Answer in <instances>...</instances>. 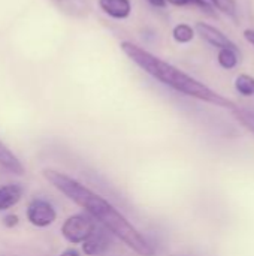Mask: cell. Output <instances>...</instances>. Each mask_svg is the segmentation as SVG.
I'll return each mask as SVG.
<instances>
[{"instance_id":"3957f363","label":"cell","mask_w":254,"mask_h":256,"mask_svg":"<svg viewBox=\"0 0 254 256\" xmlns=\"http://www.w3.org/2000/svg\"><path fill=\"white\" fill-rule=\"evenodd\" d=\"M97 228L99 225L87 213H76L63 222L61 236L70 244H82Z\"/></svg>"},{"instance_id":"e0dca14e","label":"cell","mask_w":254,"mask_h":256,"mask_svg":"<svg viewBox=\"0 0 254 256\" xmlns=\"http://www.w3.org/2000/svg\"><path fill=\"white\" fill-rule=\"evenodd\" d=\"M1 224H3L6 228L12 230V228L18 226V224H19V218H18L16 214H6V216L1 219Z\"/></svg>"},{"instance_id":"ffe728a7","label":"cell","mask_w":254,"mask_h":256,"mask_svg":"<svg viewBox=\"0 0 254 256\" xmlns=\"http://www.w3.org/2000/svg\"><path fill=\"white\" fill-rule=\"evenodd\" d=\"M244 38H246L250 44H253L254 45V30H250V28L246 30V32H244Z\"/></svg>"},{"instance_id":"5b68a950","label":"cell","mask_w":254,"mask_h":256,"mask_svg":"<svg viewBox=\"0 0 254 256\" xmlns=\"http://www.w3.org/2000/svg\"><path fill=\"white\" fill-rule=\"evenodd\" d=\"M112 244V236L103 230L97 228L81 246H82V254L85 256H100L103 255Z\"/></svg>"},{"instance_id":"8fae6325","label":"cell","mask_w":254,"mask_h":256,"mask_svg":"<svg viewBox=\"0 0 254 256\" xmlns=\"http://www.w3.org/2000/svg\"><path fill=\"white\" fill-rule=\"evenodd\" d=\"M240 51L238 48H222L219 51V63L225 69H234L240 63Z\"/></svg>"},{"instance_id":"9a60e30c","label":"cell","mask_w":254,"mask_h":256,"mask_svg":"<svg viewBox=\"0 0 254 256\" xmlns=\"http://www.w3.org/2000/svg\"><path fill=\"white\" fill-rule=\"evenodd\" d=\"M234 114L235 117L254 134V112L249 110H241V108H234Z\"/></svg>"},{"instance_id":"d6986e66","label":"cell","mask_w":254,"mask_h":256,"mask_svg":"<svg viewBox=\"0 0 254 256\" xmlns=\"http://www.w3.org/2000/svg\"><path fill=\"white\" fill-rule=\"evenodd\" d=\"M147 2H148L151 6H154V8H160V9H162V8H166V4H168L165 0H147Z\"/></svg>"},{"instance_id":"52a82bcc","label":"cell","mask_w":254,"mask_h":256,"mask_svg":"<svg viewBox=\"0 0 254 256\" xmlns=\"http://www.w3.org/2000/svg\"><path fill=\"white\" fill-rule=\"evenodd\" d=\"M24 196V188L19 183H7L0 186V213L15 207Z\"/></svg>"},{"instance_id":"7a4b0ae2","label":"cell","mask_w":254,"mask_h":256,"mask_svg":"<svg viewBox=\"0 0 254 256\" xmlns=\"http://www.w3.org/2000/svg\"><path fill=\"white\" fill-rule=\"evenodd\" d=\"M120 48L136 66H139L145 74H148L150 76H153L163 86H166L181 94H186V96H190V98H195V99H199L204 102H210V104L225 106V108H235L234 104L229 99H226L225 96L216 93L204 82H201L196 78L190 76L189 74L183 72L177 66L159 58L157 56L151 54L150 51L144 50L142 46H139L133 42H129V40H123L120 44Z\"/></svg>"},{"instance_id":"277c9868","label":"cell","mask_w":254,"mask_h":256,"mask_svg":"<svg viewBox=\"0 0 254 256\" xmlns=\"http://www.w3.org/2000/svg\"><path fill=\"white\" fill-rule=\"evenodd\" d=\"M25 216L30 225L36 228H48L57 220V210L49 201L34 198L28 202Z\"/></svg>"},{"instance_id":"7c38bea8","label":"cell","mask_w":254,"mask_h":256,"mask_svg":"<svg viewBox=\"0 0 254 256\" xmlns=\"http://www.w3.org/2000/svg\"><path fill=\"white\" fill-rule=\"evenodd\" d=\"M172 38L178 44H189L195 38V28L189 24H177L172 30Z\"/></svg>"},{"instance_id":"9c48e42d","label":"cell","mask_w":254,"mask_h":256,"mask_svg":"<svg viewBox=\"0 0 254 256\" xmlns=\"http://www.w3.org/2000/svg\"><path fill=\"white\" fill-rule=\"evenodd\" d=\"M0 166L13 176H24L25 174L24 165L21 164L18 156L3 141H0Z\"/></svg>"},{"instance_id":"30bf717a","label":"cell","mask_w":254,"mask_h":256,"mask_svg":"<svg viewBox=\"0 0 254 256\" xmlns=\"http://www.w3.org/2000/svg\"><path fill=\"white\" fill-rule=\"evenodd\" d=\"M63 14L70 16H85L90 12L87 0H51Z\"/></svg>"},{"instance_id":"ba28073f","label":"cell","mask_w":254,"mask_h":256,"mask_svg":"<svg viewBox=\"0 0 254 256\" xmlns=\"http://www.w3.org/2000/svg\"><path fill=\"white\" fill-rule=\"evenodd\" d=\"M99 8L114 20H127L132 14L130 0H99Z\"/></svg>"},{"instance_id":"6da1fadb","label":"cell","mask_w":254,"mask_h":256,"mask_svg":"<svg viewBox=\"0 0 254 256\" xmlns=\"http://www.w3.org/2000/svg\"><path fill=\"white\" fill-rule=\"evenodd\" d=\"M42 176L54 189L81 207L97 225L106 230L112 237L123 242L135 254L139 256H154L156 250L147 237L102 195L96 194L76 178L52 168L43 170Z\"/></svg>"},{"instance_id":"4fadbf2b","label":"cell","mask_w":254,"mask_h":256,"mask_svg":"<svg viewBox=\"0 0 254 256\" xmlns=\"http://www.w3.org/2000/svg\"><path fill=\"white\" fill-rule=\"evenodd\" d=\"M235 87L243 96H252L254 94V78L247 74H241L235 81Z\"/></svg>"},{"instance_id":"8992f818","label":"cell","mask_w":254,"mask_h":256,"mask_svg":"<svg viewBox=\"0 0 254 256\" xmlns=\"http://www.w3.org/2000/svg\"><path fill=\"white\" fill-rule=\"evenodd\" d=\"M196 32L199 33V36L204 40H207L213 46H217L219 50H222V48H237V45L223 32H220L214 26H210L207 22H198L196 24Z\"/></svg>"},{"instance_id":"2e32d148","label":"cell","mask_w":254,"mask_h":256,"mask_svg":"<svg viewBox=\"0 0 254 256\" xmlns=\"http://www.w3.org/2000/svg\"><path fill=\"white\" fill-rule=\"evenodd\" d=\"M211 2L223 14H226L232 18L237 16V2L235 0H211Z\"/></svg>"},{"instance_id":"ac0fdd59","label":"cell","mask_w":254,"mask_h":256,"mask_svg":"<svg viewBox=\"0 0 254 256\" xmlns=\"http://www.w3.org/2000/svg\"><path fill=\"white\" fill-rule=\"evenodd\" d=\"M58 256H81V252H79V250H76L75 248H69V249L63 250V252H61Z\"/></svg>"},{"instance_id":"5bb4252c","label":"cell","mask_w":254,"mask_h":256,"mask_svg":"<svg viewBox=\"0 0 254 256\" xmlns=\"http://www.w3.org/2000/svg\"><path fill=\"white\" fill-rule=\"evenodd\" d=\"M166 3H171L174 6H196L199 9H204L208 14H213V6L207 0H165Z\"/></svg>"}]
</instances>
